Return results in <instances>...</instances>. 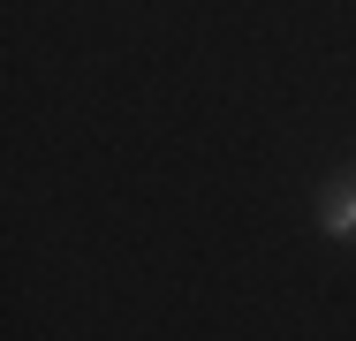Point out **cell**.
Here are the masks:
<instances>
[{"label":"cell","instance_id":"1","mask_svg":"<svg viewBox=\"0 0 356 341\" xmlns=\"http://www.w3.org/2000/svg\"><path fill=\"white\" fill-rule=\"evenodd\" d=\"M318 228H326L334 243H349V235H356V182H334V190H326V205H318Z\"/></svg>","mask_w":356,"mask_h":341}]
</instances>
